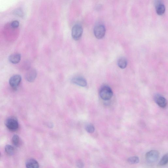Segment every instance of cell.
<instances>
[{"mask_svg": "<svg viewBox=\"0 0 168 168\" xmlns=\"http://www.w3.org/2000/svg\"><path fill=\"white\" fill-rule=\"evenodd\" d=\"M100 96L102 100L107 101L110 99L113 95V92L108 86L104 85L101 88Z\"/></svg>", "mask_w": 168, "mask_h": 168, "instance_id": "cell-1", "label": "cell"}, {"mask_svg": "<svg viewBox=\"0 0 168 168\" xmlns=\"http://www.w3.org/2000/svg\"><path fill=\"white\" fill-rule=\"evenodd\" d=\"M83 28L80 25L77 24L74 26L72 30V37L75 41L79 40L82 35Z\"/></svg>", "mask_w": 168, "mask_h": 168, "instance_id": "cell-3", "label": "cell"}, {"mask_svg": "<svg viewBox=\"0 0 168 168\" xmlns=\"http://www.w3.org/2000/svg\"><path fill=\"white\" fill-rule=\"evenodd\" d=\"M106 32L105 25L102 24H97L95 27L94 32L95 36L98 39H101L104 37Z\"/></svg>", "mask_w": 168, "mask_h": 168, "instance_id": "cell-5", "label": "cell"}, {"mask_svg": "<svg viewBox=\"0 0 168 168\" xmlns=\"http://www.w3.org/2000/svg\"><path fill=\"white\" fill-rule=\"evenodd\" d=\"M155 101L157 104L162 108H165L167 105V102L166 99L163 97L157 95L155 97Z\"/></svg>", "mask_w": 168, "mask_h": 168, "instance_id": "cell-9", "label": "cell"}, {"mask_svg": "<svg viewBox=\"0 0 168 168\" xmlns=\"http://www.w3.org/2000/svg\"><path fill=\"white\" fill-rule=\"evenodd\" d=\"M128 162L131 164H136L139 162V159L138 157L133 156L128 158Z\"/></svg>", "mask_w": 168, "mask_h": 168, "instance_id": "cell-17", "label": "cell"}, {"mask_svg": "<svg viewBox=\"0 0 168 168\" xmlns=\"http://www.w3.org/2000/svg\"><path fill=\"white\" fill-rule=\"evenodd\" d=\"M5 151L7 154L11 155L15 153V149L12 145H7L5 147Z\"/></svg>", "mask_w": 168, "mask_h": 168, "instance_id": "cell-15", "label": "cell"}, {"mask_svg": "<svg viewBox=\"0 0 168 168\" xmlns=\"http://www.w3.org/2000/svg\"><path fill=\"white\" fill-rule=\"evenodd\" d=\"M37 76V72L35 69H30L26 74V79L29 82H33L35 80Z\"/></svg>", "mask_w": 168, "mask_h": 168, "instance_id": "cell-7", "label": "cell"}, {"mask_svg": "<svg viewBox=\"0 0 168 168\" xmlns=\"http://www.w3.org/2000/svg\"><path fill=\"white\" fill-rule=\"evenodd\" d=\"M27 168H39L38 163L34 159H31L28 160L26 163Z\"/></svg>", "mask_w": 168, "mask_h": 168, "instance_id": "cell-12", "label": "cell"}, {"mask_svg": "<svg viewBox=\"0 0 168 168\" xmlns=\"http://www.w3.org/2000/svg\"><path fill=\"white\" fill-rule=\"evenodd\" d=\"M5 124L9 130L12 131H16L18 130L19 127L18 120L14 117L8 118L6 120Z\"/></svg>", "mask_w": 168, "mask_h": 168, "instance_id": "cell-2", "label": "cell"}, {"mask_svg": "<svg viewBox=\"0 0 168 168\" xmlns=\"http://www.w3.org/2000/svg\"><path fill=\"white\" fill-rule=\"evenodd\" d=\"M21 80V76L19 75H16L11 77L9 83L12 88H16L20 85Z\"/></svg>", "mask_w": 168, "mask_h": 168, "instance_id": "cell-6", "label": "cell"}, {"mask_svg": "<svg viewBox=\"0 0 168 168\" xmlns=\"http://www.w3.org/2000/svg\"><path fill=\"white\" fill-rule=\"evenodd\" d=\"M159 153L157 150L150 151L146 153L145 155L146 160L150 163H153L156 162L158 160Z\"/></svg>", "mask_w": 168, "mask_h": 168, "instance_id": "cell-4", "label": "cell"}, {"mask_svg": "<svg viewBox=\"0 0 168 168\" xmlns=\"http://www.w3.org/2000/svg\"><path fill=\"white\" fill-rule=\"evenodd\" d=\"M127 59L123 57L120 58L118 61V66L122 69L126 68L127 65Z\"/></svg>", "mask_w": 168, "mask_h": 168, "instance_id": "cell-13", "label": "cell"}, {"mask_svg": "<svg viewBox=\"0 0 168 168\" xmlns=\"http://www.w3.org/2000/svg\"><path fill=\"white\" fill-rule=\"evenodd\" d=\"M71 81L73 83L81 87H85L87 84V81L83 77H74Z\"/></svg>", "mask_w": 168, "mask_h": 168, "instance_id": "cell-8", "label": "cell"}, {"mask_svg": "<svg viewBox=\"0 0 168 168\" xmlns=\"http://www.w3.org/2000/svg\"><path fill=\"white\" fill-rule=\"evenodd\" d=\"M21 55L19 53H15L12 54L9 58V60L10 63L14 64L19 63L20 61Z\"/></svg>", "mask_w": 168, "mask_h": 168, "instance_id": "cell-10", "label": "cell"}, {"mask_svg": "<svg viewBox=\"0 0 168 168\" xmlns=\"http://www.w3.org/2000/svg\"><path fill=\"white\" fill-rule=\"evenodd\" d=\"M12 143L16 147H19L20 145V140L18 135H15L13 136L12 139Z\"/></svg>", "mask_w": 168, "mask_h": 168, "instance_id": "cell-14", "label": "cell"}, {"mask_svg": "<svg viewBox=\"0 0 168 168\" xmlns=\"http://www.w3.org/2000/svg\"><path fill=\"white\" fill-rule=\"evenodd\" d=\"M20 25L19 21L18 20H14L11 22L10 24L11 27L13 28H18Z\"/></svg>", "mask_w": 168, "mask_h": 168, "instance_id": "cell-19", "label": "cell"}, {"mask_svg": "<svg viewBox=\"0 0 168 168\" xmlns=\"http://www.w3.org/2000/svg\"><path fill=\"white\" fill-rule=\"evenodd\" d=\"M1 153H0V157H1Z\"/></svg>", "mask_w": 168, "mask_h": 168, "instance_id": "cell-21", "label": "cell"}, {"mask_svg": "<svg viewBox=\"0 0 168 168\" xmlns=\"http://www.w3.org/2000/svg\"><path fill=\"white\" fill-rule=\"evenodd\" d=\"M156 11L157 14L160 15H162L165 12V7L164 4L161 2H158L156 5Z\"/></svg>", "mask_w": 168, "mask_h": 168, "instance_id": "cell-11", "label": "cell"}, {"mask_svg": "<svg viewBox=\"0 0 168 168\" xmlns=\"http://www.w3.org/2000/svg\"><path fill=\"white\" fill-rule=\"evenodd\" d=\"M85 130L88 133H92L94 132L95 128L93 125L89 124L85 127Z\"/></svg>", "mask_w": 168, "mask_h": 168, "instance_id": "cell-18", "label": "cell"}, {"mask_svg": "<svg viewBox=\"0 0 168 168\" xmlns=\"http://www.w3.org/2000/svg\"><path fill=\"white\" fill-rule=\"evenodd\" d=\"M168 161V154H167L162 157L159 163L158 166H165L167 164Z\"/></svg>", "mask_w": 168, "mask_h": 168, "instance_id": "cell-16", "label": "cell"}, {"mask_svg": "<svg viewBox=\"0 0 168 168\" xmlns=\"http://www.w3.org/2000/svg\"><path fill=\"white\" fill-rule=\"evenodd\" d=\"M76 165L79 168H83L84 166V163L81 160L77 161L76 163Z\"/></svg>", "mask_w": 168, "mask_h": 168, "instance_id": "cell-20", "label": "cell"}]
</instances>
